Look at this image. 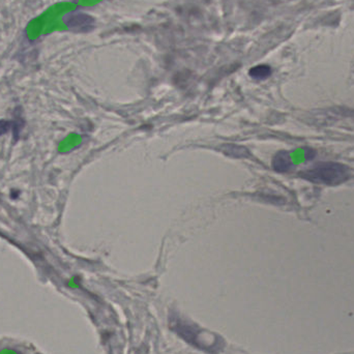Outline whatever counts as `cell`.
Returning <instances> with one entry per match:
<instances>
[{"label": "cell", "instance_id": "cell-1", "mask_svg": "<svg viewBox=\"0 0 354 354\" xmlns=\"http://www.w3.org/2000/svg\"><path fill=\"white\" fill-rule=\"evenodd\" d=\"M301 176L308 180L322 185H338L351 176L348 168L336 162H322L303 172Z\"/></svg>", "mask_w": 354, "mask_h": 354}, {"label": "cell", "instance_id": "cell-2", "mask_svg": "<svg viewBox=\"0 0 354 354\" xmlns=\"http://www.w3.org/2000/svg\"><path fill=\"white\" fill-rule=\"evenodd\" d=\"M62 21L68 29L75 32H88L95 26V19L84 12H68L64 15Z\"/></svg>", "mask_w": 354, "mask_h": 354}, {"label": "cell", "instance_id": "cell-3", "mask_svg": "<svg viewBox=\"0 0 354 354\" xmlns=\"http://www.w3.org/2000/svg\"><path fill=\"white\" fill-rule=\"evenodd\" d=\"M272 166L277 171L287 172L292 168L293 164L290 156L287 151H280L274 157Z\"/></svg>", "mask_w": 354, "mask_h": 354}, {"label": "cell", "instance_id": "cell-4", "mask_svg": "<svg viewBox=\"0 0 354 354\" xmlns=\"http://www.w3.org/2000/svg\"><path fill=\"white\" fill-rule=\"evenodd\" d=\"M250 76L255 80H266L272 75V68L266 64L254 66L249 72Z\"/></svg>", "mask_w": 354, "mask_h": 354}, {"label": "cell", "instance_id": "cell-5", "mask_svg": "<svg viewBox=\"0 0 354 354\" xmlns=\"http://www.w3.org/2000/svg\"><path fill=\"white\" fill-rule=\"evenodd\" d=\"M12 130V120H0V136L8 134Z\"/></svg>", "mask_w": 354, "mask_h": 354}]
</instances>
